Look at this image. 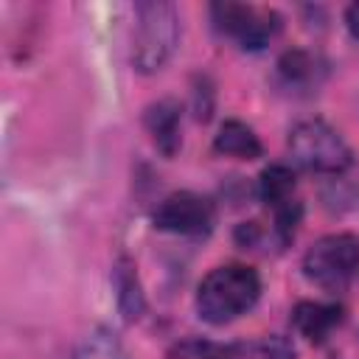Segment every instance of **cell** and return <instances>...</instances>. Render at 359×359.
Listing matches in <instances>:
<instances>
[{
	"label": "cell",
	"mask_w": 359,
	"mask_h": 359,
	"mask_svg": "<svg viewBox=\"0 0 359 359\" xmlns=\"http://www.w3.org/2000/svg\"><path fill=\"white\" fill-rule=\"evenodd\" d=\"M261 297V278L247 264L210 269L196 289V311L210 325H224L247 314Z\"/></svg>",
	"instance_id": "obj_1"
},
{
	"label": "cell",
	"mask_w": 359,
	"mask_h": 359,
	"mask_svg": "<svg viewBox=\"0 0 359 359\" xmlns=\"http://www.w3.org/2000/svg\"><path fill=\"white\" fill-rule=\"evenodd\" d=\"M180 42L177 8L165 0H146L135 6L132 65L140 73H157L171 59Z\"/></svg>",
	"instance_id": "obj_2"
},
{
	"label": "cell",
	"mask_w": 359,
	"mask_h": 359,
	"mask_svg": "<svg viewBox=\"0 0 359 359\" xmlns=\"http://www.w3.org/2000/svg\"><path fill=\"white\" fill-rule=\"evenodd\" d=\"M289 154L297 165L317 174H339L353 163L345 137L320 118L300 121L289 132Z\"/></svg>",
	"instance_id": "obj_3"
},
{
	"label": "cell",
	"mask_w": 359,
	"mask_h": 359,
	"mask_svg": "<svg viewBox=\"0 0 359 359\" xmlns=\"http://www.w3.org/2000/svg\"><path fill=\"white\" fill-rule=\"evenodd\" d=\"M359 269V236L353 233H331L317 238L303 255L306 278L328 292H339L351 283Z\"/></svg>",
	"instance_id": "obj_4"
},
{
	"label": "cell",
	"mask_w": 359,
	"mask_h": 359,
	"mask_svg": "<svg viewBox=\"0 0 359 359\" xmlns=\"http://www.w3.org/2000/svg\"><path fill=\"white\" fill-rule=\"evenodd\" d=\"M210 14L222 34H227L230 39H236L241 48H250V50L264 48L280 31V17L275 11L247 6V3H230V0L213 3Z\"/></svg>",
	"instance_id": "obj_5"
},
{
	"label": "cell",
	"mask_w": 359,
	"mask_h": 359,
	"mask_svg": "<svg viewBox=\"0 0 359 359\" xmlns=\"http://www.w3.org/2000/svg\"><path fill=\"white\" fill-rule=\"evenodd\" d=\"M154 227L171 236H188V238H202L213 230L216 213L210 199L194 194V191H177L168 194L157 210H154Z\"/></svg>",
	"instance_id": "obj_6"
},
{
	"label": "cell",
	"mask_w": 359,
	"mask_h": 359,
	"mask_svg": "<svg viewBox=\"0 0 359 359\" xmlns=\"http://www.w3.org/2000/svg\"><path fill=\"white\" fill-rule=\"evenodd\" d=\"M146 129L154 140V146L171 157L180 149V104L171 98H163L146 109Z\"/></svg>",
	"instance_id": "obj_7"
},
{
	"label": "cell",
	"mask_w": 359,
	"mask_h": 359,
	"mask_svg": "<svg viewBox=\"0 0 359 359\" xmlns=\"http://www.w3.org/2000/svg\"><path fill=\"white\" fill-rule=\"evenodd\" d=\"M261 199L272 205L275 216H289L300 213V205L294 199V174L292 168L275 163L261 171Z\"/></svg>",
	"instance_id": "obj_8"
},
{
	"label": "cell",
	"mask_w": 359,
	"mask_h": 359,
	"mask_svg": "<svg viewBox=\"0 0 359 359\" xmlns=\"http://www.w3.org/2000/svg\"><path fill=\"white\" fill-rule=\"evenodd\" d=\"M339 314H342V309L334 306V303L303 300V303L294 306V311H292V323H294V328H297L306 339H311V342H323V339L331 334V328L339 323Z\"/></svg>",
	"instance_id": "obj_9"
},
{
	"label": "cell",
	"mask_w": 359,
	"mask_h": 359,
	"mask_svg": "<svg viewBox=\"0 0 359 359\" xmlns=\"http://www.w3.org/2000/svg\"><path fill=\"white\" fill-rule=\"evenodd\" d=\"M213 149L219 154H227V157H238V160H255L261 157V140L258 135L241 123V121H224L216 132V140H213Z\"/></svg>",
	"instance_id": "obj_10"
},
{
	"label": "cell",
	"mask_w": 359,
	"mask_h": 359,
	"mask_svg": "<svg viewBox=\"0 0 359 359\" xmlns=\"http://www.w3.org/2000/svg\"><path fill=\"white\" fill-rule=\"evenodd\" d=\"M115 289H118L121 314L126 320H137L140 311H143V292H140V283H137L135 264L126 255H121L118 264H115Z\"/></svg>",
	"instance_id": "obj_11"
},
{
	"label": "cell",
	"mask_w": 359,
	"mask_h": 359,
	"mask_svg": "<svg viewBox=\"0 0 359 359\" xmlns=\"http://www.w3.org/2000/svg\"><path fill=\"white\" fill-rule=\"evenodd\" d=\"M73 359H126V351L115 331L109 328H93L76 348Z\"/></svg>",
	"instance_id": "obj_12"
},
{
	"label": "cell",
	"mask_w": 359,
	"mask_h": 359,
	"mask_svg": "<svg viewBox=\"0 0 359 359\" xmlns=\"http://www.w3.org/2000/svg\"><path fill=\"white\" fill-rule=\"evenodd\" d=\"M278 73L286 79V84H309L317 73V59L306 50H289L278 62Z\"/></svg>",
	"instance_id": "obj_13"
},
{
	"label": "cell",
	"mask_w": 359,
	"mask_h": 359,
	"mask_svg": "<svg viewBox=\"0 0 359 359\" xmlns=\"http://www.w3.org/2000/svg\"><path fill=\"white\" fill-rule=\"evenodd\" d=\"M236 353H238L236 345H219L205 339H185L174 348L177 359H236Z\"/></svg>",
	"instance_id": "obj_14"
},
{
	"label": "cell",
	"mask_w": 359,
	"mask_h": 359,
	"mask_svg": "<svg viewBox=\"0 0 359 359\" xmlns=\"http://www.w3.org/2000/svg\"><path fill=\"white\" fill-rule=\"evenodd\" d=\"M345 25L351 31L353 39H359V3H351L348 11H345Z\"/></svg>",
	"instance_id": "obj_15"
}]
</instances>
